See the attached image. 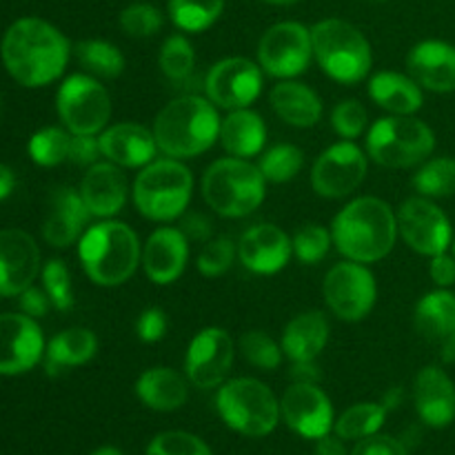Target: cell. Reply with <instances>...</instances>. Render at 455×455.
I'll use <instances>...</instances> for the list:
<instances>
[{"instance_id":"obj_1","label":"cell","mask_w":455,"mask_h":455,"mask_svg":"<svg viewBox=\"0 0 455 455\" xmlns=\"http://www.w3.org/2000/svg\"><path fill=\"white\" fill-rule=\"evenodd\" d=\"M0 58L22 87H44L65 71L69 40L43 18H20L4 31Z\"/></svg>"},{"instance_id":"obj_2","label":"cell","mask_w":455,"mask_h":455,"mask_svg":"<svg viewBox=\"0 0 455 455\" xmlns=\"http://www.w3.org/2000/svg\"><path fill=\"white\" fill-rule=\"evenodd\" d=\"M336 249L354 262H378L387 258L398 238V218L380 198L363 196L340 209L331 225Z\"/></svg>"},{"instance_id":"obj_3","label":"cell","mask_w":455,"mask_h":455,"mask_svg":"<svg viewBox=\"0 0 455 455\" xmlns=\"http://www.w3.org/2000/svg\"><path fill=\"white\" fill-rule=\"evenodd\" d=\"M220 116L209 98L187 93L156 116L151 132L164 156L185 160L212 149L220 138Z\"/></svg>"},{"instance_id":"obj_4","label":"cell","mask_w":455,"mask_h":455,"mask_svg":"<svg viewBox=\"0 0 455 455\" xmlns=\"http://www.w3.org/2000/svg\"><path fill=\"white\" fill-rule=\"evenodd\" d=\"M78 258L84 274L98 287L127 283L140 262L136 231L118 220H102L89 227L78 240Z\"/></svg>"},{"instance_id":"obj_5","label":"cell","mask_w":455,"mask_h":455,"mask_svg":"<svg viewBox=\"0 0 455 455\" xmlns=\"http://www.w3.org/2000/svg\"><path fill=\"white\" fill-rule=\"evenodd\" d=\"M265 176L247 158H220L204 172L203 198L218 216L244 218L265 200Z\"/></svg>"},{"instance_id":"obj_6","label":"cell","mask_w":455,"mask_h":455,"mask_svg":"<svg viewBox=\"0 0 455 455\" xmlns=\"http://www.w3.org/2000/svg\"><path fill=\"white\" fill-rule=\"evenodd\" d=\"M133 204L154 222H172L185 213L194 194V176L176 158L154 160L133 182Z\"/></svg>"},{"instance_id":"obj_7","label":"cell","mask_w":455,"mask_h":455,"mask_svg":"<svg viewBox=\"0 0 455 455\" xmlns=\"http://www.w3.org/2000/svg\"><path fill=\"white\" fill-rule=\"evenodd\" d=\"M314 56L331 80L355 84L371 71V44L351 22L327 18L311 27Z\"/></svg>"},{"instance_id":"obj_8","label":"cell","mask_w":455,"mask_h":455,"mask_svg":"<svg viewBox=\"0 0 455 455\" xmlns=\"http://www.w3.org/2000/svg\"><path fill=\"white\" fill-rule=\"evenodd\" d=\"M216 409L229 429L249 438H265L280 422L278 398L256 378H234L220 385Z\"/></svg>"},{"instance_id":"obj_9","label":"cell","mask_w":455,"mask_h":455,"mask_svg":"<svg viewBox=\"0 0 455 455\" xmlns=\"http://www.w3.org/2000/svg\"><path fill=\"white\" fill-rule=\"evenodd\" d=\"M435 149L431 127L411 116H387L376 120L367 133V154L387 169H409L422 164Z\"/></svg>"},{"instance_id":"obj_10","label":"cell","mask_w":455,"mask_h":455,"mask_svg":"<svg viewBox=\"0 0 455 455\" xmlns=\"http://www.w3.org/2000/svg\"><path fill=\"white\" fill-rule=\"evenodd\" d=\"M56 109L65 127L78 136H98L111 116V98L105 84L84 74H74L60 84Z\"/></svg>"},{"instance_id":"obj_11","label":"cell","mask_w":455,"mask_h":455,"mask_svg":"<svg viewBox=\"0 0 455 455\" xmlns=\"http://www.w3.org/2000/svg\"><path fill=\"white\" fill-rule=\"evenodd\" d=\"M314 58L311 29L300 22H278L258 43V65L274 78H296L305 74Z\"/></svg>"},{"instance_id":"obj_12","label":"cell","mask_w":455,"mask_h":455,"mask_svg":"<svg viewBox=\"0 0 455 455\" xmlns=\"http://www.w3.org/2000/svg\"><path fill=\"white\" fill-rule=\"evenodd\" d=\"M324 302L345 323H358L376 305V278L363 262H340L331 267L323 283Z\"/></svg>"},{"instance_id":"obj_13","label":"cell","mask_w":455,"mask_h":455,"mask_svg":"<svg viewBox=\"0 0 455 455\" xmlns=\"http://www.w3.org/2000/svg\"><path fill=\"white\" fill-rule=\"evenodd\" d=\"M367 156L351 140L324 149L311 169V187L323 198H345L363 185L367 176Z\"/></svg>"},{"instance_id":"obj_14","label":"cell","mask_w":455,"mask_h":455,"mask_svg":"<svg viewBox=\"0 0 455 455\" xmlns=\"http://www.w3.org/2000/svg\"><path fill=\"white\" fill-rule=\"evenodd\" d=\"M234 340L220 327H207L196 333L185 355L187 380L198 389H216L225 385L234 364Z\"/></svg>"},{"instance_id":"obj_15","label":"cell","mask_w":455,"mask_h":455,"mask_svg":"<svg viewBox=\"0 0 455 455\" xmlns=\"http://www.w3.org/2000/svg\"><path fill=\"white\" fill-rule=\"evenodd\" d=\"M398 234L413 251L422 256H438L451 244V222L440 207L427 198H409L400 204Z\"/></svg>"},{"instance_id":"obj_16","label":"cell","mask_w":455,"mask_h":455,"mask_svg":"<svg viewBox=\"0 0 455 455\" xmlns=\"http://www.w3.org/2000/svg\"><path fill=\"white\" fill-rule=\"evenodd\" d=\"M207 98L225 109H244L262 92V69L247 58H222L204 80Z\"/></svg>"},{"instance_id":"obj_17","label":"cell","mask_w":455,"mask_h":455,"mask_svg":"<svg viewBox=\"0 0 455 455\" xmlns=\"http://www.w3.org/2000/svg\"><path fill=\"white\" fill-rule=\"evenodd\" d=\"M280 416L293 434L307 440H320L331 434L333 407L318 385L293 382L280 400Z\"/></svg>"},{"instance_id":"obj_18","label":"cell","mask_w":455,"mask_h":455,"mask_svg":"<svg viewBox=\"0 0 455 455\" xmlns=\"http://www.w3.org/2000/svg\"><path fill=\"white\" fill-rule=\"evenodd\" d=\"M44 338L25 314H0V376H18L43 360Z\"/></svg>"},{"instance_id":"obj_19","label":"cell","mask_w":455,"mask_h":455,"mask_svg":"<svg viewBox=\"0 0 455 455\" xmlns=\"http://www.w3.org/2000/svg\"><path fill=\"white\" fill-rule=\"evenodd\" d=\"M40 271V249L22 229L0 231V296H20Z\"/></svg>"},{"instance_id":"obj_20","label":"cell","mask_w":455,"mask_h":455,"mask_svg":"<svg viewBox=\"0 0 455 455\" xmlns=\"http://www.w3.org/2000/svg\"><path fill=\"white\" fill-rule=\"evenodd\" d=\"M293 243L280 227L271 222L251 227L240 235L238 258L249 271L258 275H274L289 265Z\"/></svg>"},{"instance_id":"obj_21","label":"cell","mask_w":455,"mask_h":455,"mask_svg":"<svg viewBox=\"0 0 455 455\" xmlns=\"http://www.w3.org/2000/svg\"><path fill=\"white\" fill-rule=\"evenodd\" d=\"M416 331L438 349L444 363H455V296L451 291H431L416 305Z\"/></svg>"},{"instance_id":"obj_22","label":"cell","mask_w":455,"mask_h":455,"mask_svg":"<svg viewBox=\"0 0 455 455\" xmlns=\"http://www.w3.org/2000/svg\"><path fill=\"white\" fill-rule=\"evenodd\" d=\"M189 260V240L176 227H160L147 238L142 249V267L154 284H172L185 271Z\"/></svg>"},{"instance_id":"obj_23","label":"cell","mask_w":455,"mask_h":455,"mask_svg":"<svg viewBox=\"0 0 455 455\" xmlns=\"http://www.w3.org/2000/svg\"><path fill=\"white\" fill-rule=\"evenodd\" d=\"M98 142H100L102 156L109 163L127 169L147 167L154 163L156 151H158L154 132L136 123H120L105 129L98 136Z\"/></svg>"},{"instance_id":"obj_24","label":"cell","mask_w":455,"mask_h":455,"mask_svg":"<svg viewBox=\"0 0 455 455\" xmlns=\"http://www.w3.org/2000/svg\"><path fill=\"white\" fill-rule=\"evenodd\" d=\"M413 400L425 425L443 429L455 420V385L440 367H425L413 382Z\"/></svg>"},{"instance_id":"obj_25","label":"cell","mask_w":455,"mask_h":455,"mask_svg":"<svg viewBox=\"0 0 455 455\" xmlns=\"http://www.w3.org/2000/svg\"><path fill=\"white\" fill-rule=\"evenodd\" d=\"M407 67L420 87L435 93L455 92V47L443 40H425L409 52Z\"/></svg>"},{"instance_id":"obj_26","label":"cell","mask_w":455,"mask_h":455,"mask_svg":"<svg viewBox=\"0 0 455 455\" xmlns=\"http://www.w3.org/2000/svg\"><path fill=\"white\" fill-rule=\"evenodd\" d=\"M89 218L92 213H89L80 191L60 187L52 196V207H49L43 225V238L56 249L69 247L76 240L83 238Z\"/></svg>"},{"instance_id":"obj_27","label":"cell","mask_w":455,"mask_h":455,"mask_svg":"<svg viewBox=\"0 0 455 455\" xmlns=\"http://www.w3.org/2000/svg\"><path fill=\"white\" fill-rule=\"evenodd\" d=\"M80 196L89 213L96 218H114L127 203V178L114 163H96L80 182Z\"/></svg>"},{"instance_id":"obj_28","label":"cell","mask_w":455,"mask_h":455,"mask_svg":"<svg viewBox=\"0 0 455 455\" xmlns=\"http://www.w3.org/2000/svg\"><path fill=\"white\" fill-rule=\"evenodd\" d=\"M269 102L275 116L291 127H314L323 118V100L314 89L296 80H283L269 93Z\"/></svg>"},{"instance_id":"obj_29","label":"cell","mask_w":455,"mask_h":455,"mask_svg":"<svg viewBox=\"0 0 455 455\" xmlns=\"http://www.w3.org/2000/svg\"><path fill=\"white\" fill-rule=\"evenodd\" d=\"M329 342V320L323 311L296 315L283 333V351L291 363H314Z\"/></svg>"},{"instance_id":"obj_30","label":"cell","mask_w":455,"mask_h":455,"mask_svg":"<svg viewBox=\"0 0 455 455\" xmlns=\"http://www.w3.org/2000/svg\"><path fill=\"white\" fill-rule=\"evenodd\" d=\"M136 395L145 407L154 411H176L187 403L189 385L178 371L169 367L147 369L136 380Z\"/></svg>"},{"instance_id":"obj_31","label":"cell","mask_w":455,"mask_h":455,"mask_svg":"<svg viewBox=\"0 0 455 455\" xmlns=\"http://www.w3.org/2000/svg\"><path fill=\"white\" fill-rule=\"evenodd\" d=\"M369 96L378 107L394 116H411L422 107V87L411 76L380 71L369 80Z\"/></svg>"},{"instance_id":"obj_32","label":"cell","mask_w":455,"mask_h":455,"mask_svg":"<svg viewBox=\"0 0 455 455\" xmlns=\"http://www.w3.org/2000/svg\"><path fill=\"white\" fill-rule=\"evenodd\" d=\"M98 338L96 333L84 327H71L52 338L44 349V369L47 376H60L71 367L87 364L96 355Z\"/></svg>"},{"instance_id":"obj_33","label":"cell","mask_w":455,"mask_h":455,"mask_svg":"<svg viewBox=\"0 0 455 455\" xmlns=\"http://www.w3.org/2000/svg\"><path fill=\"white\" fill-rule=\"evenodd\" d=\"M220 142L225 151H229L235 158H251L262 151L267 142L265 120L251 111L234 109L220 124Z\"/></svg>"},{"instance_id":"obj_34","label":"cell","mask_w":455,"mask_h":455,"mask_svg":"<svg viewBox=\"0 0 455 455\" xmlns=\"http://www.w3.org/2000/svg\"><path fill=\"white\" fill-rule=\"evenodd\" d=\"M387 409L380 403H360L347 409L336 420V435L342 440H364L376 435L387 420Z\"/></svg>"},{"instance_id":"obj_35","label":"cell","mask_w":455,"mask_h":455,"mask_svg":"<svg viewBox=\"0 0 455 455\" xmlns=\"http://www.w3.org/2000/svg\"><path fill=\"white\" fill-rule=\"evenodd\" d=\"M76 58L89 74L98 78H118L124 71V56L107 40H83L76 44Z\"/></svg>"},{"instance_id":"obj_36","label":"cell","mask_w":455,"mask_h":455,"mask_svg":"<svg viewBox=\"0 0 455 455\" xmlns=\"http://www.w3.org/2000/svg\"><path fill=\"white\" fill-rule=\"evenodd\" d=\"M225 0H169V18L182 31L200 34L222 16Z\"/></svg>"},{"instance_id":"obj_37","label":"cell","mask_w":455,"mask_h":455,"mask_svg":"<svg viewBox=\"0 0 455 455\" xmlns=\"http://www.w3.org/2000/svg\"><path fill=\"white\" fill-rule=\"evenodd\" d=\"M194 67L196 53L189 40L180 34L169 36L164 40L163 49H160V69H163L164 78L176 84V87H182L185 83H189Z\"/></svg>"},{"instance_id":"obj_38","label":"cell","mask_w":455,"mask_h":455,"mask_svg":"<svg viewBox=\"0 0 455 455\" xmlns=\"http://www.w3.org/2000/svg\"><path fill=\"white\" fill-rule=\"evenodd\" d=\"M71 142L74 133L58 127L40 129L29 140V156L40 167H56V164L69 163Z\"/></svg>"},{"instance_id":"obj_39","label":"cell","mask_w":455,"mask_h":455,"mask_svg":"<svg viewBox=\"0 0 455 455\" xmlns=\"http://www.w3.org/2000/svg\"><path fill=\"white\" fill-rule=\"evenodd\" d=\"M413 187L425 198H449L455 196V160L434 158L422 164L413 176Z\"/></svg>"},{"instance_id":"obj_40","label":"cell","mask_w":455,"mask_h":455,"mask_svg":"<svg viewBox=\"0 0 455 455\" xmlns=\"http://www.w3.org/2000/svg\"><path fill=\"white\" fill-rule=\"evenodd\" d=\"M302 151L293 145H275L269 151L260 156V163L258 169L265 176V180L275 182H289L298 176V172L302 169Z\"/></svg>"},{"instance_id":"obj_41","label":"cell","mask_w":455,"mask_h":455,"mask_svg":"<svg viewBox=\"0 0 455 455\" xmlns=\"http://www.w3.org/2000/svg\"><path fill=\"white\" fill-rule=\"evenodd\" d=\"M240 354L262 371H275L283 363V347L265 331H249L240 338Z\"/></svg>"},{"instance_id":"obj_42","label":"cell","mask_w":455,"mask_h":455,"mask_svg":"<svg viewBox=\"0 0 455 455\" xmlns=\"http://www.w3.org/2000/svg\"><path fill=\"white\" fill-rule=\"evenodd\" d=\"M293 253L305 265H315V262L324 260L331 249L333 235L320 225H305L302 229L296 231L293 235Z\"/></svg>"},{"instance_id":"obj_43","label":"cell","mask_w":455,"mask_h":455,"mask_svg":"<svg viewBox=\"0 0 455 455\" xmlns=\"http://www.w3.org/2000/svg\"><path fill=\"white\" fill-rule=\"evenodd\" d=\"M145 455H213L212 449L194 434L187 431H164L147 447Z\"/></svg>"},{"instance_id":"obj_44","label":"cell","mask_w":455,"mask_h":455,"mask_svg":"<svg viewBox=\"0 0 455 455\" xmlns=\"http://www.w3.org/2000/svg\"><path fill=\"white\" fill-rule=\"evenodd\" d=\"M120 27L132 38H149L163 27V13L149 3H133L120 13Z\"/></svg>"},{"instance_id":"obj_45","label":"cell","mask_w":455,"mask_h":455,"mask_svg":"<svg viewBox=\"0 0 455 455\" xmlns=\"http://www.w3.org/2000/svg\"><path fill=\"white\" fill-rule=\"evenodd\" d=\"M43 289L58 311H69L74 307L71 275L62 260H49L43 267Z\"/></svg>"},{"instance_id":"obj_46","label":"cell","mask_w":455,"mask_h":455,"mask_svg":"<svg viewBox=\"0 0 455 455\" xmlns=\"http://www.w3.org/2000/svg\"><path fill=\"white\" fill-rule=\"evenodd\" d=\"M235 247L229 238L220 235V238L207 240L203 247V251L198 253V271L204 278H218V275L227 274L229 267L234 265L235 258Z\"/></svg>"},{"instance_id":"obj_47","label":"cell","mask_w":455,"mask_h":455,"mask_svg":"<svg viewBox=\"0 0 455 455\" xmlns=\"http://www.w3.org/2000/svg\"><path fill=\"white\" fill-rule=\"evenodd\" d=\"M367 109L358 100H342L331 114V127L345 140H354L367 129Z\"/></svg>"},{"instance_id":"obj_48","label":"cell","mask_w":455,"mask_h":455,"mask_svg":"<svg viewBox=\"0 0 455 455\" xmlns=\"http://www.w3.org/2000/svg\"><path fill=\"white\" fill-rule=\"evenodd\" d=\"M167 315L158 307H151V309L142 311L140 318L136 323V333L142 342L147 345H154V342L163 340L164 333H167Z\"/></svg>"},{"instance_id":"obj_49","label":"cell","mask_w":455,"mask_h":455,"mask_svg":"<svg viewBox=\"0 0 455 455\" xmlns=\"http://www.w3.org/2000/svg\"><path fill=\"white\" fill-rule=\"evenodd\" d=\"M351 455H409L407 447L398 438L391 435H369V438L358 440Z\"/></svg>"},{"instance_id":"obj_50","label":"cell","mask_w":455,"mask_h":455,"mask_svg":"<svg viewBox=\"0 0 455 455\" xmlns=\"http://www.w3.org/2000/svg\"><path fill=\"white\" fill-rule=\"evenodd\" d=\"M98 156H102V151L96 136H78V133H74L69 163L80 164V167H84V164L92 167V164L98 163Z\"/></svg>"},{"instance_id":"obj_51","label":"cell","mask_w":455,"mask_h":455,"mask_svg":"<svg viewBox=\"0 0 455 455\" xmlns=\"http://www.w3.org/2000/svg\"><path fill=\"white\" fill-rule=\"evenodd\" d=\"M18 305H20L22 314L36 320V318H43V315L47 314L52 300H49V296L44 289L29 287L20 293V300H18Z\"/></svg>"},{"instance_id":"obj_52","label":"cell","mask_w":455,"mask_h":455,"mask_svg":"<svg viewBox=\"0 0 455 455\" xmlns=\"http://www.w3.org/2000/svg\"><path fill=\"white\" fill-rule=\"evenodd\" d=\"M180 231L187 235V240L194 243H207L212 238V222L203 216V213H189L182 218Z\"/></svg>"},{"instance_id":"obj_53","label":"cell","mask_w":455,"mask_h":455,"mask_svg":"<svg viewBox=\"0 0 455 455\" xmlns=\"http://www.w3.org/2000/svg\"><path fill=\"white\" fill-rule=\"evenodd\" d=\"M429 274L438 287L443 289L451 287L455 283V258L447 256V251L434 256V260H431V267H429Z\"/></svg>"},{"instance_id":"obj_54","label":"cell","mask_w":455,"mask_h":455,"mask_svg":"<svg viewBox=\"0 0 455 455\" xmlns=\"http://www.w3.org/2000/svg\"><path fill=\"white\" fill-rule=\"evenodd\" d=\"M289 373H291L293 382H305V385H318L320 382V369L314 363H293Z\"/></svg>"},{"instance_id":"obj_55","label":"cell","mask_w":455,"mask_h":455,"mask_svg":"<svg viewBox=\"0 0 455 455\" xmlns=\"http://www.w3.org/2000/svg\"><path fill=\"white\" fill-rule=\"evenodd\" d=\"M315 455H349L345 449V440L340 435H324V438L315 440Z\"/></svg>"},{"instance_id":"obj_56","label":"cell","mask_w":455,"mask_h":455,"mask_svg":"<svg viewBox=\"0 0 455 455\" xmlns=\"http://www.w3.org/2000/svg\"><path fill=\"white\" fill-rule=\"evenodd\" d=\"M13 187H16V176H13L12 169L4 167V164H0V200L9 198L13 191Z\"/></svg>"},{"instance_id":"obj_57","label":"cell","mask_w":455,"mask_h":455,"mask_svg":"<svg viewBox=\"0 0 455 455\" xmlns=\"http://www.w3.org/2000/svg\"><path fill=\"white\" fill-rule=\"evenodd\" d=\"M400 400H403V387H394V389L387 391L385 398H382L380 404L387 409V411H391V409L398 407Z\"/></svg>"},{"instance_id":"obj_58","label":"cell","mask_w":455,"mask_h":455,"mask_svg":"<svg viewBox=\"0 0 455 455\" xmlns=\"http://www.w3.org/2000/svg\"><path fill=\"white\" fill-rule=\"evenodd\" d=\"M92 455H124V453L116 447H100V449H96Z\"/></svg>"},{"instance_id":"obj_59","label":"cell","mask_w":455,"mask_h":455,"mask_svg":"<svg viewBox=\"0 0 455 455\" xmlns=\"http://www.w3.org/2000/svg\"><path fill=\"white\" fill-rule=\"evenodd\" d=\"M267 3L283 4V7H289V4H296V3H300V0H267Z\"/></svg>"},{"instance_id":"obj_60","label":"cell","mask_w":455,"mask_h":455,"mask_svg":"<svg viewBox=\"0 0 455 455\" xmlns=\"http://www.w3.org/2000/svg\"><path fill=\"white\" fill-rule=\"evenodd\" d=\"M364 3H385V0H364Z\"/></svg>"},{"instance_id":"obj_61","label":"cell","mask_w":455,"mask_h":455,"mask_svg":"<svg viewBox=\"0 0 455 455\" xmlns=\"http://www.w3.org/2000/svg\"><path fill=\"white\" fill-rule=\"evenodd\" d=\"M453 258H455V243H453Z\"/></svg>"}]
</instances>
